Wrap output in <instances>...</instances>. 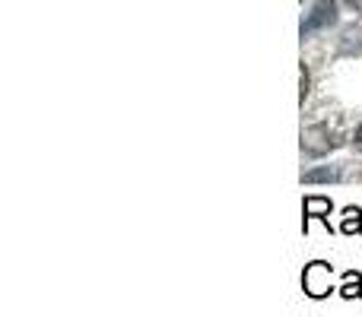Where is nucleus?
Returning a JSON list of instances; mask_svg holds the SVG:
<instances>
[{
    "instance_id": "obj_1",
    "label": "nucleus",
    "mask_w": 362,
    "mask_h": 317,
    "mask_svg": "<svg viewBox=\"0 0 362 317\" xmlns=\"http://www.w3.org/2000/svg\"><path fill=\"white\" fill-rule=\"evenodd\" d=\"M340 286H334V267L327 261H312L305 263L302 270V292L308 295L312 301H321V299H331Z\"/></svg>"
},
{
    "instance_id": "obj_2",
    "label": "nucleus",
    "mask_w": 362,
    "mask_h": 317,
    "mask_svg": "<svg viewBox=\"0 0 362 317\" xmlns=\"http://www.w3.org/2000/svg\"><path fill=\"white\" fill-rule=\"evenodd\" d=\"M331 213H334V200L331 197H325V193H308V197L302 200V235H308V225H312V219L325 222V229L334 232Z\"/></svg>"
},
{
    "instance_id": "obj_3",
    "label": "nucleus",
    "mask_w": 362,
    "mask_h": 317,
    "mask_svg": "<svg viewBox=\"0 0 362 317\" xmlns=\"http://www.w3.org/2000/svg\"><path fill=\"white\" fill-rule=\"evenodd\" d=\"M337 23V0H315L312 4V13L302 19V38L312 35V32H321L327 25Z\"/></svg>"
},
{
    "instance_id": "obj_4",
    "label": "nucleus",
    "mask_w": 362,
    "mask_h": 317,
    "mask_svg": "<svg viewBox=\"0 0 362 317\" xmlns=\"http://www.w3.org/2000/svg\"><path fill=\"white\" fill-rule=\"evenodd\" d=\"M344 178V168L340 165H318L302 172V184H337Z\"/></svg>"
},
{
    "instance_id": "obj_5",
    "label": "nucleus",
    "mask_w": 362,
    "mask_h": 317,
    "mask_svg": "<svg viewBox=\"0 0 362 317\" xmlns=\"http://www.w3.org/2000/svg\"><path fill=\"white\" fill-rule=\"evenodd\" d=\"M337 295H340V299H346V301L362 299V273H359V270H344Z\"/></svg>"
},
{
    "instance_id": "obj_6",
    "label": "nucleus",
    "mask_w": 362,
    "mask_h": 317,
    "mask_svg": "<svg viewBox=\"0 0 362 317\" xmlns=\"http://www.w3.org/2000/svg\"><path fill=\"white\" fill-rule=\"evenodd\" d=\"M340 232L344 235H362V210L359 206H344L340 210Z\"/></svg>"
},
{
    "instance_id": "obj_7",
    "label": "nucleus",
    "mask_w": 362,
    "mask_h": 317,
    "mask_svg": "<svg viewBox=\"0 0 362 317\" xmlns=\"http://www.w3.org/2000/svg\"><path fill=\"white\" fill-rule=\"evenodd\" d=\"M305 99H308V70L302 67V89H299V102L305 105Z\"/></svg>"
},
{
    "instance_id": "obj_8",
    "label": "nucleus",
    "mask_w": 362,
    "mask_h": 317,
    "mask_svg": "<svg viewBox=\"0 0 362 317\" xmlns=\"http://www.w3.org/2000/svg\"><path fill=\"white\" fill-rule=\"evenodd\" d=\"M353 146H356V150L362 152V124L356 127V133H353Z\"/></svg>"
},
{
    "instance_id": "obj_9",
    "label": "nucleus",
    "mask_w": 362,
    "mask_h": 317,
    "mask_svg": "<svg viewBox=\"0 0 362 317\" xmlns=\"http://www.w3.org/2000/svg\"><path fill=\"white\" fill-rule=\"evenodd\" d=\"M346 4H350L353 10H359V13H362V0H346Z\"/></svg>"
}]
</instances>
